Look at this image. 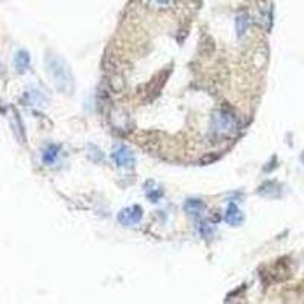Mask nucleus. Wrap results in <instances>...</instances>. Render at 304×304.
Returning <instances> with one entry per match:
<instances>
[{
    "label": "nucleus",
    "mask_w": 304,
    "mask_h": 304,
    "mask_svg": "<svg viewBox=\"0 0 304 304\" xmlns=\"http://www.w3.org/2000/svg\"><path fill=\"white\" fill-rule=\"evenodd\" d=\"M236 129V116L224 110L213 116V131L218 135H228Z\"/></svg>",
    "instance_id": "f03ea898"
},
{
    "label": "nucleus",
    "mask_w": 304,
    "mask_h": 304,
    "mask_svg": "<svg viewBox=\"0 0 304 304\" xmlns=\"http://www.w3.org/2000/svg\"><path fill=\"white\" fill-rule=\"evenodd\" d=\"M143 219V209L140 206H129L122 209L117 215V221L125 227H134Z\"/></svg>",
    "instance_id": "20e7f679"
},
{
    "label": "nucleus",
    "mask_w": 304,
    "mask_h": 304,
    "mask_svg": "<svg viewBox=\"0 0 304 304\" xmlns=\"http://www.w3.org/2000/svg\"><path fill=\"white\" fill-rule=\"evenodd\" d=\"M169 2H171V0H156V4H159V5H166Z\"/></svg>",
    "instance_id": "9d476101"
},
{
    "label": "nucleus",
    "mask_w": 304,
    "mask_h": 304,
    "mask_svg": "<svg viewBox=\"0 0 304 304\" xmlns=\"http://www.w3.org/2000/svg\"><path fill=\"white\" fill-rule=\"evenodd\" d=\"M47 69H49L50 75H52V79H54L57 88L61 93H72V90L75 87L73 73L64 60H61L57 55H50L47 58Z\"/></svg>",
    "instance_id": "f257e3e1"
},
{
    "label": "nucleus",
    "mask_w": 304,
    "mask_h": 304,
    "mask_svg": "<svg viewBox=\"0 0 304 304\" xmlns=\"http://www.w3.org/2000/svg\"><path fill=\"white\" fill-rule=\"evenodd\" d=\"M184 210L192 216H201L206 210V206L201 199H187L184 202Z\"/></svg>",
    "instance_id": "423d86ee"
},
{
    "label": "nucleus",
    "mask_w": 304,
    "mask_h": 304,
    "mask_svg": "<svg viewBox=\"0 0 304 304\" xmlns=\"http://www.w3.org/2000/svg\"><path fill=\"white\" fill-rule=\"evenodd\" d=\"M16 64H17V67H19L20 72L26 70L28 66H29V55L26 52H19V55L16 58Z\"/></svg>",
    "instance_id": "1a4fd4ad"
},
{
    "label": "nucleus",
    "mask_w": 304,
    "mask_h": 304,
    "mask_svg": "<svg viewBox=\"0 0 304 304\" xmlns=\"http://www.w3.org/2000/svg\"><path fill=\"white\" fill-rule=\"evenodd\" d=\"M58 152H60V146H57V144L47 146V149L43 152V160H44V163H46V165L55 163V160H57V157H58Z\"/></svg>",
    "instance_id": "0eeeda50"
},
{
    "label": "nucleus",
    "mask_w": 304,
    "mask_h": 304,
    "mask_svg": "<svg viewBox=\"0 0 304 304\" xmlns=\"http://www.w3.org/2000/svg\"><path fill=\"white\" fill-rule=\"evenodd\" d=\"M224 219H225L227 224H230V225H233V227H239V225L243 224L245 216H243V213L240 212V209H239L236 204H230L228 209L225 210Z\"/></svg>",
    "instance_id": "39448f33"
},
{
    "label": "nucleus",
    "mask_w": 304,
    "mask_h": 304,
    "mask_svg": "<svg viewBox=\"0 0 304 304\" xmlns=\"http://www.w3.org/2000/svg\"><path fill=\"white\" fill-rule=\"evenodd\" d=\"M302 162H304V154H302Z\"/></svg>",
    "instance_id": "9b49d317"
},
{
    "label": "nucleus",
    "mask_w": 304,
    "mask_h": 304,
    "mask_svg": "<svg viewBox=\"0 0 304 304\" xmlns=\"http://www.w3.org/2000/svg\"><path fill=\"white\" fill-rule=\"evenodd\" d=\"M248 28H249V16L245 14V13L239 14L236 17V31H237V35L239 37L245 35V32L248 31Z\"/></svg>",
    "instance_id": "6e6552de"
},
{
    "label": "nucleus",
    "mask_w": 304,
    "mask_h": 304,
    "mask_svg": "<svg viewBox=\"0 0 304 304\" xmlns=\"http://www.w3.org/2000/svg\"><path fill=\"white\" fill-rule=\"evenodd\" d=\"M111 159L119 168H123V169H132L135 166L134 152L125 144H119L114 147V150L111 152Z\"/></svg>",
    "instance_id": "7ed1b4c3"
}]
</instances>
